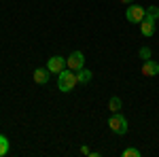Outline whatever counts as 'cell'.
<instances>
[{"instance_id": "obj_1", "label": "cell", "mask_w": 159, "mask_h": 157, "mask_svg": "<svg viewBox=\"0 0 159 157\" xmlns=\"http://www.w3.org/2000/svg\"><path fill=\"white\" fill-rule=\"evenodd\" d=\"M79 85V79H76V72L74 70H61L60 74H57V87H60V91H64V94H68V91H72L74 87Z\"/></svg>"}, {"instance_id": "obj_2", "label": "cell", "mask_w": 159, "mask_h": 157, "mask_svg": "<svg viewBox=\"0 0 159 157\" xmlns=\"http://www.w3.org/2000/svg\"><path fill=\"white\" fill-rule=\"evenodd\" d=\"M108 127L115 134L123 136V134H127V119L123 117L121 113H112V117L108 119Z\"/></svg>"}, {"instance_id": "obj_3", "label": "cell", "mask_w": 159, "mask_h": 157, "mask_svg": "<svg viewBox=\"0 0 159 157\" xmlns=\"http://www.w3.org/2000/svg\"><path fill=\"white\" fill-rule=\"evenodd\" d=\"M144 17H147V9L144 7H138V4H129L127 11H125V19L132 21V24H140Z\"/></svg>"}, {"instance_id": "obj_4", "label": "cell", "mask_w": 159, "mask_h": 157, "mask_svg": "<svg viewBox=\"0 0 159 157\" xmlns=\"http://www.w3.org/2000/svg\"><path fill=\"white\" fill-rule=\"evenodd\" d=\"M66 68H70L74 72H79L81 68H85V55L81 51H72L68 58H66Z\"/></svg>"}, {"instance_id": "obj_5", "label": "cell", "mask_w": 159, "mask_h": 157, "mask_svg": "<svg viewBox=\"0 0 159 157\" xmlns=\"http://www.w3.org/2000/svg\"><path fill=\"white\" fill-rule=\"evenodd\" d=\"M47 68H49L51 74H60L61 70L66 68V58H61V55H53V58H49Z\"/></svg>"}, {"instance_id": "obj_6", "label": "cell", "mask_w": 159, "mask_h": 157, "mask_svg": "<svg viewBox=\"0 0 159 157\" xmlns=\"http://www.w3.org/2000/svg\"><path fill=\"white\" fill-rule=\"evenodd\" d=\"M155 21H157V19H153V17H148V15L140 21V32H142V36L151 38L155 34Z\"/></svg>"}, {"instance_id": "obj_7", "label": "cell", "mask_w": 159, "mask_h": 157, "mask_svg": "<svg viewBox=\"0 0 159 157\" xmlns=\"http://www.w3.org/2000/svg\"><path fill=\"white\" fill-rule=\"evenodd\" d=\"M142 74L144 76H155V74H159V64L153 60H144V64H142Z\"/></svg>"}, {"instance_id": "obj_8", "label": "cell", "mask_w": 159, "mask_h": 157, "mask_svg": "<svg viewBox=\"0 0 159 157\" xmlns=\"http://www.w3.org/2000/svg\"><path fill=\"white\" fill-rule=\"evenodd\" d=\"M49 68H36L34 70V83H38V85H45L47 81H49Z\"/></svg>"}, {"instance_id": "obj_9", "label": "cell", "mask_w": 159, "mask_h": 157, "mask_svg": "<svg viewBox=\"0 0 159 157\" xmlns=\"http://www.w3.org/2000/svg\"><path fill=\"white\" fill-rule=\"evenodd\" d=\"M121 106H123V102H121V98H119V96H112L108 100V110H110V113H119Z\"/></svg>"}, {"instance_id": "obj_10", "label": "cell", "mask_w": 159, "mask_h": 157, "mask_svg": "<svg viewBox=\"0 0 159 157\" xmlns=\"http://www.w3.org/2000/svg\"><path fill=\"white\" fill-rule=\"evenodd\" d=\"M91 76H93V72H91V70H87V68H81V70L76 72L79 83H89V81H91Z\"/></svg>"}, {"instance_id": "obj_11", "label": "cell", "mask_w": 159, "mask_h": 157, "mask_svg": "<svg viewBox=\"0 0 159 157\" xmlns=\"http://www.w3.org/2000/svg\"><path fill=\"white\" fill-rule=\"evenodd\" d=\"M9 153V138L4 134H0V157H4Z\"/></svg>"}, {"instance_id": "obj_12", "label": "cell", "mask_w": 159, "mask_h": 157, "mask_svg": "<svg viewBox=\"0 0 159 157\" xmlns=\"http://www.w3.org/2000/svg\"><path fill=\"white\" fill-rule=\"evenodd\" d=\"M121 155H123V157H140L142 153H140V149H134V146H127V149L123 151Z\"/></svg>"}, {"instance_id": "obj_13", "label": "cell", "mask_w": 159, "mask_h": 157, "mask_svg": "<svg viewBox=\"0 0 159 157\" xmlns=\"http://www.w3.org/2000/svg\"><path fill=\"white\" fill-rule=\"evenodd\" d=\"M147 15H148V17H153V19H159V7H148Z\"/></svg>"}, {"instance_id": "obj_14", "label": "cell", "mask_w": 159, "mask_h": 157, "mask_svg": "<svg viewBox=\"0 0 159 157\" xmlns=\"http://www.w3.org/2000/svg\"><path fill=\"white\" fill-rule=\"evenodd\" d=\"M138 55H140L142 60H151V49H148V47H140Z\"/></svg>"}, {"instance_id": "obj_15", "label": "cell", "mask_w": 159, "mask_h": 157, "mask_svg": "<svg viewBox=\"0 0 159 157\" xmlns=\"http://www.w3.org/2000/svg\"><path fill=\"white\" fill-rule=\"evenodd\" d=\"M81 153H83V155H91V151H89L87 146H81Z\"/></svg>"}, {"instance_id": "obj_16", "label": "cell", "mask_w": 159, "mask_h": 157, "mask_svg": "<svg viewBox=\"0 0 159 157\" xmlns=\"http://www.w3.org/2000/svg\"><path fill=\"white\" fill-rule=\"evenodd\" d=\"M119 2H123V4H132V0H119Z\"/></svg>"}]
</instances>
